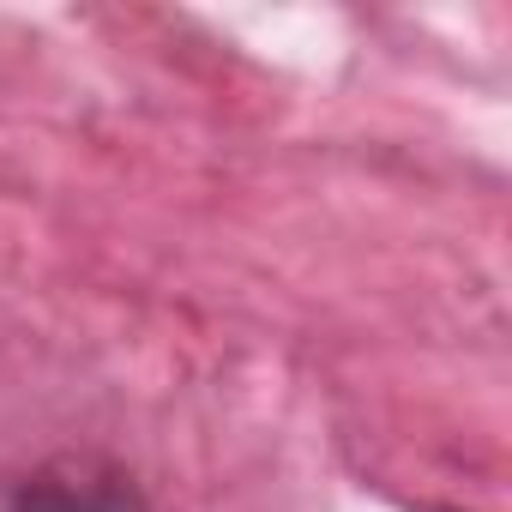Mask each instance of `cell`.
<instances>
[{"label":"cell","instance_id":"1","mask_svg":"<svg viewBox=\"0 0 512 512\" xmlns=\"http://www.w3.org/2000/svg\"><path fill=\"white\" fill-rule=\"evenodd\" d=\"M0 512H151L145 494L97 458H49L0 470Z\"/></svg>","mask_w":512,"mask_h":512}]
</instances>
